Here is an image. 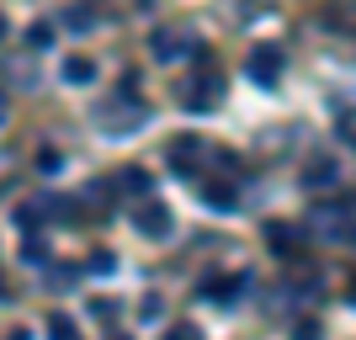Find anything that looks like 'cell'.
Masks as SVG:
<instances>
[{"mask_svg":"<svg viewBox=\"0 0 356 340\" xmlns=\"http://www.w3.org/2000/svg\"><path fill=\"white\" fill-rule=\"evenodd\" d=\"M122 186H128V192H144L149 176H144V170H122Z\"/></svg>","mask_w":356,"mask_h":340,"instance_id":"obj_14","label":"cell"},{"mask_svg":"<svg viewBox=\"0 0 356 340\" xmlns=\"http://www.w3.org/2000/svg\"><path fill=\"white\" fill-rule=\"evenodd\" d=\"M64 80H70V86H90V80H96V64L74 54V59H64Z\"/></svg>","mask_w":356,"mask_h":340,"instance_id":"obj_6","label":"cell"},{"mask_svg":"<svg viewBox=\"0 0 356 340\" xmlns=\"http://www.w3.org/2000/svg\"><path fill=\"white\" fill-rule=\"evenodd\" d=\"M48 335H54V340H80V335H74V325L64 319V314H54V319H48Z\"/></svg>","mask_w":356,"mask_h":340,"instance_id":"obj_9","label":"cell"},{"mask_svg":"<svg viewBox=\"0 0 356 340\" xmlns=\"http://www.w3.org/2000/svg\"><path fill=\"white\" fill-rule=\"evenodd\" d=\"M0 112H6V106H0Z\"/></svg>","mask_w":356,"mask_h":340,"instance_id":"obj_19","label":"cell"},{"mask_svg":"<svg viewBox=\"0 0 356 340\" xmlns=\"http://www.w3.org/2000/svg\"><path fill=\"white\" fill-rule=\"evenodd\" d=\"M22 261H27V266H43V261H48V250L38 245V239H27V245H22Z\"/></svg>","mask_w":356,"mask_h":340,"instance_id":"obj_12","label":"cell"},{"mask_svg":"<svg viewBox=\"0 0 356 340\" xmlns=\"http://www.w3.org/2000/svg\"><path fill=\"white\" fill-rule=\"evenodd\" d=\"M149 54H154L160 64L181 59V38H176V32H154V43H149Z\"/></svg>","mask_w":356,"mask_h":340,"instance_id":"obj_5","label":"cell"},{"mask_svg":"<svg viewBox=\"0 0 356 340\" xmlns=\"http://www.w3.org/2000/svg\"><path fill=\"white\" fill-rule=\"evenodd\" d=\"M102 133H134V122H144V106H112V112H102Z\"/></svg>","mask_w":356,"mask_h":340,"instance_id":"obj_3","label":"cell"},{"mask_svg":"<svg viewBox=\"0 0 356 340\" xmlns=\"http://www.w3.org/2000/svg\"><path fill=\"white\" fill-rule=\"evenodd\" d=\"M293 340H325V335H319V319H298V325H293Z\"/></svg>","mask_w":356,"mask_h":340,"instance_id":"obj_11","label":"cell"},{"mask_svg":"<svg viewBox=\"0 0 356 340\" xmlns=\"http://www.w3.org/2000/svg\"><path fill=\"white\" fill-rule=\"evenodd\" d=\"M277 74H282V54H277V48H255L250 54V80L255 86H277Z\"/></svg>","mask_w":356,"mask_h":340,"instance_id":"obj_2","label":"cell"},{"mask_svg":"<svg viewBox=\"0 0 356 340\" xmlns=\"http://www.w3.org/2000/svg\"><path fill=\"white\" fill-rule=\"evenodd\" d=\"M170 340H202V335H197V330H186V325H181V330H170Z\"/></svg>","mask_w":356,"mask_h":340,"instance_id":"obj_17","label":"cell"},{"mask_svg":"<svg viewBox=\"0 0 356 340\" xmlns=\"http://www.w3.org/2000/svg\"><path fill=\"white\" fill-rule=\"evenodd\" d=\"M335 176H341V170H335V160H314V165H309V176H303V181H309V186H330Z\"/></svg>","mask_w":356,"mask_h":340,"instance_id":"obj_7","label":"cell"},{"mask_svg":"<svg viewBox=\"0 0 356 340\" xmlns=\"http://www.w3.org/2000/svg\"><path fill=\"white\" fill-rule=\"evenodd\" d=\"M0 38H6V16H0Z\"/></svg>","mask_w":356,"mask_h":340,"instance_id":"obj_18","label":"cell"},{"mask_svg":"<svg viewBox=\"0 0 356 340\" xmlns=\"http://www.w3.org/2000/svg\"><path fill=\"white\" fill-rule=\"evenodd\" d=\"M138 229H144L149 239H170L176 218H170V207H165V202H144V207H138Z\"/></svg>","mask_w":356,"mask_h":340,"instance_id":"obj_1","label":"cell"},{"mask_svg":"<svg viewBox=\"0 0 356 340\" xmlns=\"http://www.w3.org/2000/svg\"><path fill=\"white\" fill-rule=\"evenodd\" d=\"M208 202L213 207H234V192H229V186H208Z\"/></svg>","mask_w":356,"mask_h":340,"instance_id":"obj_13","label":"cell"},{"mask_svg":"<svg viewBox=\"0 0 356 340\" xmlns=\"http://www.w3.org/2000/svg\"><path fill=\"white\" fill-rule=\"evenodd\" d=\"M112 266H118V261H112L106 250H96V255H90V271H112Z\"/></svg>","mask_w":356,"mask_h":340,"instance_id":"obj_16","label":"cell"},{"mask_svg":"<svg viewBox=\"0 0 356 340\" xmlns=\"http://www.w3.org/2000/svg\"><path fill=\"white\" fill-rule=\"evenodd\" d=\"M314 234L319 239H346V213L341 207H319V213H314Z\"/></svg>","mask_w":356,"mask_h":340,"instance_id":"obj_4","label":"cell"},{"mask_svg":"<svg viewBox=\"0 0 356 340\" xmlns=\"http://www.w3.org/2000/svg\"><path fill=\"white\" fill-rule=\"evenodd\" d=\"M90 314H96V319H118V303H112V298H106V303L96 298V303H90Z\"/></svg>","mask_w":356,"mask_h":340,"instance_id":"obj_15","label":"cell"},{"mask_svg":"<svg viewBox=\"0 0 356 340\" xmlns=\"http://www.w3.org/2000/svg\"><path fill=\"white\" fill-rule=\"evenodd\" d=\"M64 27H70V32L96 27V11H90V6H74V11H64Z\"/></svg>","mask_w":356,"mask_h":340,"instance_id":"obj_8","label":"cell"},{"mask_svg":"<svg viewBox=\"0 0 356 340\" xmlns=\"http://www.w3.org/2000/svg\"><path fill=\"white\" fill-rule=\"evenodd\" d=\"M54 43V27H48V22H38V27L27 32V48H48Z\"/></svg>","mask_w":356,"mask_h":340,"instance_id":"obj_10","label":"cell"}]
</instances>
